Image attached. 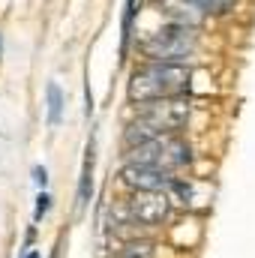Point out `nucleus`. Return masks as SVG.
I'll list each match as a JSON object with an SVG mask.
<instances>
[{"instance_id": "nucleus-1", "label": "nucleus", "mask_w": 255, "mask_h": 258, "mask_svg": "<svg viewBox=\"0 0 255 258\" xmlns=\"http://www.w3.org/2000/svg\"><path fill=\"white\" fill-rule=\"evenodd\" d=\"M189 66L183 63H162V60H153V63L141 66L132 72L126 84V96L129 102H159V99H171V96H180L189 90Z\"/></svg>"}, {"instance_id": "nucleus-2", "label": "nucleus", "mask_w": 255, "mask_h": 258, "mask_svg": "<svg viewBox=\"0 0 255 258\" xmlns=\"http://www.w3.org/2000/svg\"><path fill=\"white\" fill-rule=\"evenodd\" d=\"M192 108L183 96H171V99H159V102H144L141 114L129 123L126 129V144L138 147L147 144L159 135H174L177 129L186 126Z\"/></svg>"}, {"instance_id": "nucleus-3", "label": "nucleus", "mask_w": 255, "mask_h": 258, "mask_svg": "<svg viewBox=\"0 0 255 258\" xmlns=\"http://www.w3.org/2000/svg\"><path fill=\"white\" fill-rule=\"evenodd\" d=\"M129 162L138 165H150V168H162V171H174L192 162L189 144L177 135H159L147 144H138L129 150Z\"/></svg>"}, {"instance_id": "nucleus-4", "label": "nucleus", "mask_w": 255, "mask_h": 258, "mask_svg": "<svg viewBox=\"0 0 255 258\" xmlns=\"http://www.w3.org/2000/svg\"><path fill=\"white\" fill-rule=\"evenodd\" d=\"M198 36L192 33V27H180V24H168L162 30H153L150 39L144 42V54L162 63H183L195 51Z\"/></svg>"}, {"instance_id": "nucleus-5", "label": "nucleus", "mask_w": 255, "mask_h": 258, "mask_svg": "<svg viewBox=\"0 0 255 258\" xmlns=\"http://www.w3.org/2000/svg\"><path fill=\"white\" fill-rule=\"evenodd\" d=\"M171 210V198L168 192H153V189H144V192H135L126 204V213L141 222V225H159Z\"/></svg>"}, {"instance_id": "nucleus-6", "label": "nucleus", "mask_w": 255, "mask_h": 258, "mask_svg": "<svg viewBox=\"0 0 255 258\" xmlns=\"http://www.w3.org/2000/svg\"><path fill=\"white\" fill-rule=\"evenodd\" d=\"M123 183L132 186L135 192H144V189H153V192H168L174 186L177 177H171V171H162V168H150V165H138V162H126L123 171H120Z\"/></svg>"}, {"instance_id": "nucleus-7", "label": "nucleus", "mask_w": 255, "mask_h": 258, "mask_svg": "<svg viewBox=\"0 0 255 258\" xmlns=\"http://www.w3.org/2000/svg\"><path fill=\"white\" fill-rule=\"evenodd\" d=\"M159 12L168 15V18H171L174 24H180V27H198L201 18H204V12H201L192 0H159Z\"/></svg>"}, {"instance_id": "nucleus-8", "label": "nucleus", "mask_w": 255, "mask_h": 258, "mask_svg": "<svg viewBox=\"0 0 255 258\" xmlns=\"http://www.w3.org/2000/svg\"><path fill=\"white\" fill-rule=\"evenodd\" d=\"M90 195H93V144L84 153V168H81V180H78V210L87 207Z\"/></svg>"}, {"instance_id": "nucleus-9", "label": "nucleus", "mask_w": 255, "mask_h": 258, "mask_svg": "<svg viewBox=\"0 0 255 258\" xmlns=\"http://www.w3.org/2000/svg\"><path fill=\"white\" fill-rule=\"evenodd\" d=\"M45 96H48V123H60V114H63V93H60V87L51 81L45 87Z\"/></svg>"}, {"instance_id": "nucleus-10", "label": "nucleus", "mask_w": 255, "mask_h": 258, "mask_svg": "<svg viewBox=\"0 0 255 258\" xmlns=\"http://www.w3.org/2000/svg\"><path fill=\"white\" fill-rule=\"evenodd\" d=\"M141 0H126V12H123V27H120V48H126L129 42V33H132V21H135V12H138Z\"/></svg>"}, {"instance_id": "nucleus-11", "label": "nucleus", "mask_w": 255, "mask_h": 258, "mask_svg": "<svg viewBox=\"0 0 255 258\" xmlns=\"http://www.w3.org/2000/svg\"><path fill=\"white\" fill-rule=\"evenodd\" d=\"M120 258H153V243L147 240H132L120 249Z\"/></svg>"}, {"instance_id": "nucleus-12", "label": "nucleus", "mask_w": 255, "mask_h": 258, "mask_svg": "<svg viewBox=\"0 0 255 258\" xmlns=\"http://www.w3.org/2000/svg\"><path fill=\"white\" fill-rule=\"evenodd\" d=\"M201 12H225L234 0H192Z\"/></svg>"}, {"instance_id": "nucleus-13", "label": "nucleus", "mask_w": 255, "mask_h": 258, "mask_svg": "<svg viewBox=\"0 0 255 258\" xmlns=\"http://www.w3.org/2000/svg\"><path fill=\"white\" fill-rule=\"evenodd\" d=\"M48 207H51V198H48V192H39V195H36V210H33V219L39 222V219L48 213Z\"/></svg>"}, {"instance_id": "nucleus-14", "label": "nucleus", "mask_w": 255, "mask_h": 258, "mask_svg": "<svg viewBox=\"0 0 255 258\" xmlns=\"http://www.w3.org/2000/svg\"><path fill=\"white\" fill-rule=\"evenodd\" d=\"M33 177H36V186H42V189H45V183H48V171L36 165V168H33Z\"/></svg>"}, {"instance_id": "nucleus-15", "label": "nucleus", "mask_w": 255, "mask_h": 258, "mask_svg": "<svg viewBox=\"0 0 255 258\" xmlns=\"http://www.w3.org/2000/svg\"><path fill=\"white\" fill-rule=\"evenodd\" d=\"M24 258H42V255H39V252H33V249H30V252H24Z\"/></svg>"}]
</instances>
